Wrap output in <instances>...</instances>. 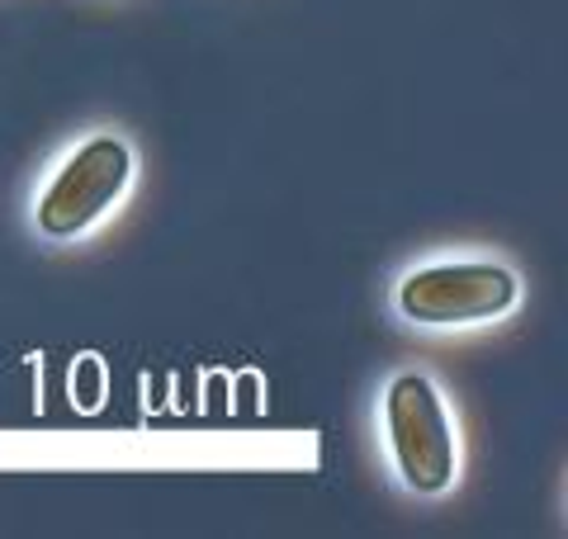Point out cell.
<instances>
[{"label":"cell","instance_id":"cell-1","mask_svg":"<svg viewBox=\"0 0 568 539\" xmlns=\"http://www.w3.org/2000/svg\"><path fill=\"white\" fill-rule=\"evenodd\" d=\"M394 464L413 492H446L455 478V430L426 374H398L384 398Z\"/></svg>","mask_w":568,"mask_h":539},{"label":"cell","instance_id":"cell-2","mask_svg":"<svg viewBox=\"0 0 568 539\" xmlns=\"http://www.w3.org/2000/svg\"><path fill=\"white\" fill-rule=\"evenodd\" d=\"M517 303V275L484 261L426 265L403 279L398 308L417 327H465V322L503 317Z\"/></svg>","mask_w":568,"mask_h":539},{"label":"cell","instance_id":"cell-3","mask_svg":"<svg viewBox=\"0 0 568 539\" xmlns=\"http://www.w3.org/2000/svg\"><path fill=\"white\" fill-rule=\"evenodd\" d=\"M133 175V152L123 138H91L52 175L39 200V227L48 237H77L110 209Z\"/></svg>","mask_w":568,"mask_h":539},{"label":"cell","instance_id":"cell-4","mask_svg":"<svg viewBox=\"0 0 568 539\" xmlns=\"http://www.w3.org/2000/svg\"><path fill=\"white\" fill-rule=\"evenodd\" d=\"M100 384H104L100 359H81V365H77V403H81V411L100 407Z\"/></svg>","mask_w":568,"mask_h":539},{"label":"cell","instance_id":"cell-5","mask_svg":"<svg viewBox=\"0 0 568 539\" xmlns=\"http://www.w3.org/2000/svg\"><path fill=\"white\" fill-rule=\"evenodd\" d=\"M237 398H242V407H252V403H256V379H252V374H246V379L237 384Z\"/></svg>","mask_w":568,"mask_h":539}]
</instances>
